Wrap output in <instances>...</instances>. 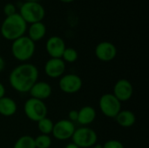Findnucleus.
Segmentation results:
<instances>
[{
  "mask_svg": "<svg viewBox=\"0 0 149 148\" xmlns=\"http://www.w3.org/2000/svg\"><path fill=\"white\" fill-rule=\"evenodd\" d=\"M39 72L36 65L30 63H22L11 70L9 75V83L13 90L20 93L29 92L31 86L38 81Z\"/></svg>",
  "mask_w": 149,
  "mask_h": 148,
  "instance_id": "obj_1",
  "label": "nucleus"
},
{
  "mask_svg": "<svg viewBox=\"0 0 149 148\" xmlns=\"http://www.w3.org/2000/svg\"><path fill=\"white\" fill-rule=\"evenodd\" d=\"M27 27L26 22L17 12L3 19L0 27V33L4 39L12 42L22 36H24Z\"/></svg>",
  "mask_w": 149,
  "mask_h": 148,
  "instance_id": "obj_2",
  "label": "nucleus"
},
{
  "mask_svg": "<svg viewBox=\"0 0 149 148\" xmlns=\"http://www.w3.org/2000/svg\"><path fill=\"white\" fill-rule=\"evenodd\" d=\"M10 50L11 54L16 60L22 63H27L35 53L36 44L31 39L24 35L12 41Z\"/></svg>",
  "mask_w": 149,
  "mask_h": 148,
  "instance_id": "obj_3",
  "label": "nucleus"
},
{
  "mask_svg": "<svg viewBox=\"0 0 149 148\" xmlns=\"http://www.w3.org/2000/svg\"><path fill=\"white\" fill-rule=\"evenodd\" d=\"M18 14L26 22L27 24H31L42 22L45 17V10L44 6L38 2L25 1L21 4Z\"/></svg>",
  "mask_w": 149,
  "mask_h": 148,
  "instance_id": "obj_4",
  "label": "nucleus"
},
{
  "mask_svg": "<svg viewBox=\"0 0 149 148\" xmlns=\"http://www.w3.org/2000/svg\"><path fill=\"white\" fill-rule=\"evenodd\" d=\"M24 113L28 120L37 123L40 120L47 117L48 108L45 101L30 98L24 102Z\"/></svg>",
  "mask_w": 149,
  "mask_h": 148,
  "instance_id": "obj_5",
  "label": "nucleus"
},
{
  "mask_svg": "<svg viewBox=\"0 0 149 148\" xmlns=\"http://www.w3.org/2000/svg\"><path fill=\"white\" fill-rule=\"evenodd\" d=\"M71 140L79 148H90L97 144L98 134L91 127L80 126L75 129Z\"/></svg>",
  "mask_w": 149,
  "mask_h": 148,
  "instance_id": "obj_6",
  "label": "nucleus"
},
{
  "mask_svg": "<svg viewBox=\"0 0 149 148\" xmlns=\"http://www.w3.org/2000/svg\"><path fill=\"white\" fill-rule=\"evenodd\" d=\"M99 107L104 116L114 119L121 111V102L113 93H105L99 100Z\"/></svg>",
  "mask_w": 149,
  "mask_h": 148,
  "instance_id": "obj_7",
  "label": "nucleus"
},
{
  "mask_svg": "<svg viewBox=\"0 0 149 148\" xmlns=\"http://www.w3.org/2000/svg\"><path fill=\"white\" fill-rule=\"evenodd\" d=\"M59 89L66 94H74L79 92L82 86L83 81L82 79L74 73L64 74L61 78H59L58 81Z\"/></svg>",
  "mask_w": 149,
  "mask_h": 148,
  "instance_id": "obj_8",
  "label": "nucleus"
},
{
  "mask_svg": "<svg viewBox=\"0 0 149 148\" xmlns=\"http://www.w3.org/2000/svg\"><path fill=\"white\" fill-rule=\"evenodd\" d=\"M76 127L74 123L68 120H60L54 123L52 134L58 140H67L72 139Z\"/></svg>",
  "mask_w": 149,
  "mask_h": 148,
  "instance_id": "obj_9",
  "label": "nucleus"
},
{
  "mask_svg": "<svg viewBox=\"0 0 149 148\" xmlns=\"http://www.w3.org/2000/svg\"><path fill=\"white\" fill-rule=\"evenodd\" d=\"M113 94L120 102H127L133 97L134 86L128 79H119L113 86Z\"/></svg>",
  "mask_w": 149,
  "mask_h": 148,
  "instance_id": "obj_10",
  "label": "nucleus"
},
{
  "mask_svg": "<svg viewBox=\"0 0 149 148\" xmlns=\"http://www.w3.org/2000/svg\"><path fill=\"white\" fill-rule=\"evenodd\" d=\"M66 64L62 58H50L45 64L44 70L47 77L51 79L61 78L65 72Z\"/></svg>",
  "mask_w": 149,
  "mask_h": 148,
  "instance_id": "obj_11",
  "label": "nucleus"
},
{
  "mask_svg": "<svg viewBox=\"0 0 149 148\" xmlns=\"http://www.w3.org/2000/svg\"><path fill=\"white\" fill-rule=\"evenodd\" d=\"M95 56L102 62H110L117 56L116 46L108 41H102L95 47Z\"/></svg>",
  "mask_w": 149,
  "mask_h": 148,
  "instance_id": "obj_12",
  "label": "nucleus"
},
{
  "mask_svg": "<svg viewBox=\"0 0 149 148\" xmlns=\"http://www.w3.org/2000/svg\"><path fill=\"white\" fill-rule=\"evenodd\" d=\"M65 48L66 46L64 39L58 36L50 37L45 43V50L50 58H61Z\"/></svg>",
  "mask_w": 149,
  "mask_h": 148,
  "instance_id": "obj_13",
  "label": "nucleus"
},
{
  "mask_svg": "<svg viewBox=\"0 0 149 148\" xmlns=\"http://www.w3.org/2000/svg\"><path fill=\"white\" fill-rule=\"evenodd\" d=\"M52 93V88L51 85L45 81H37L29 91L31 98L37 99L42 101L49 99Z\"/></svg>",
  "mask_w": 149,
  "mask_h": 148,
  "instance_id": "obj_14",
  "label": "nucleus"
},
{
  "mask_svg": "<svg viewBox=\"0 0 149 148\" xmlns=\"http://www.w3.org/2000/svg\"><path fill=\"white\" fill-rule=\"evenodd\" d=\"M97 117L96 110L91 106H85L78 110L77 123L80 126H86L92 124Z\"/></svg>",
  "mask_w": 149,
  "mask_h": 148,
  "instance_id": "obj_15",
  "label": "nucleus"
},
{
  "mask_svg": "<svg viewBox=\"0 0 149 148\" xmlns=\"http://www.w3.org/2000/svg\"><path fill=\"white\" fill-rule=\"evenodd\" d=\"M26 31L28 33L27 37L36 43L45 38L46 34V26L43 22L31 24L30 26L27 27Z\"/></svg>",
  "mask_w": 149,
  "mask_h": 148,
  "instance_id": "obj_16",
  "label": "nucleus"
},
{
  "mask_svg": "<svg viewBox=\"0 0 149 148\" xmlns=\"http://www.w3.org/2000/svg\"><path fill=\"white\" fill-rule=\"evenodd\" d=\"M17 111V105L12 98L4 96L0 99V115L3 117H11Z\"/></svg>",
  "mask_w": 149,
  "mask_h": 148,
  "instance_id": "obj_17",
  "label": "nucleus"
},
{
  "mask_svg": "<svg viewBox=\"0 0 149 148\" xmlns=\"http://www.w3.org/2000/svg\"><path fill=\"white\" fill-rule=\"evenodd\" d=\"M117 124L123 128L132 127L136 122L135 114L130 110H121L114 118Z\"/></svg>",
  "mask_w": 149,
  "mask_h": 148,
  "instance_id": "obj_18",
  "label": "nucleus"
},
{
  "mask_svg": "<svg viewBox=\"0 0 149 148\" xmlns=\"http://www.w3.org/2000/svg\"><path fill=\"white\" fill-rule=\"evenodd\" d=\"M37 124H38V129L40 132V134H45V135L52 134L54 123L52 122L51 119H49L48 117H45L40 120L39 121H38Z\"/></svg>",
  "mask_w": 149,
  "mask_h": 148,
  "instance_id": "obj_19",
  "label": "nucleus"
},
{
  "mask_svg": "<svg viewBox=\"0 0 149 148\" xmlns=\"http://www.w3.org/2000/svg\"><path fill=\"white\" fill-rule=\"evenodd\" d=\"M13 148H36L34 138L30 135H23L16 140Z\"/></svg>",
  "mask_w": 149,
  "mask_h": 148,
  "instance_id": "obj_20",
  "label": "nucleus"
},
{
  "mask_svg": "<svg viewBox=\"0 0 149 148\" xmlns=\"http://www.w3.org/2000/svg\"><path fill=\"white\" fill-rule=\"evenodd\" d=\"M79 58V54H78V51L74 49V48H72V47H66L62 54V57L61 58L63 59V61L66 64V63H74L77 61Z\"/></svg>",
  "mask_w": 149,
  "mask_h": 148,
  "instance_id": "obj_21",
  "label": "nucleus"
},
{
  "mask_svg": "<svg viewBox=\"0 0 149 148\" xmlns=\"http://www.w3.org/2000/svg\"><path fill=\"white\" fill-rule=\"evenodd\" d=\"M35 147L36 148H50L52 147V140L50 135L39 134L34 138Z\"/></svg>",
  "mask_w": 149,
  "mask_h": 148,
  "instance_id": "obj_22",
  "label": "nucleus"
},
{
  "mask_svg": "<svg viewBox=\"0 0 149 148\" xmlns=\"http://www.w3.org/2000/svg\"><path fill=\"white\" fill-rule=\"evenodd\" d=\"M102 148H125L124 145L118 140H109L104 143Z\"/></svg>",
  "mask_w": 149,
  "mask_h": 148,
  "instance_id": "obj_23",
  "label": "nucleus"
},
{
  "mask_svg": "<svg viewBox=\"0 0 149 148\" xmlns=\"http://www.w3.org/2000/svg\"><path fill=\"white\" fill-rule=\"evenodd\" d=\"M3 13L6 17L8 16H11L15 13H17V8L15 6L14 3H6L3 8Z\"/></svg>",
  "mask_w": 149,
  "mask_h": 148,
  "instance_id": "obj_24",
  "label": "nucleus"
},
{
  "mask_svg": "<svg viewBox=\"0 0 149 148\" xmlns=\"http://www.w3.org/2000/svg\"><path fill=\"white\" fill-rule=\"evenodd\" d=\"M78 120V110H71L68 113V120L72 123L77 122Z\"/></svg>",
  "mask_w": 149,
  "mask_h": 148,
  "instance_id": "obj_25",
  "label": "nucleus"
},
{
  "mask_svg": "<svg viewBox=\"0 0 149 148\" xmlns=\"http://www.w3.org/2000/svg\"><path fill=\"white\" fill-rule=\"evenodd\" d=\"M5 92H6L5 86L0 82V99L5 96Z\"/></svg>",
  "mask_w": 149,
  "mask_h": 148,
  "instance_id": "obj_26",
  "label": "nucleus"
},
{
  "mask_svg": "<svg viewBox=\"0 0 149 148\" xmlns=\"http://www.w3.org/2000/svg\"><path fill=\"white\" fill-rule=\"evenodd\" d=\"M5 68V61L3 58V57L0 56V72H2Z\"/></svg>",
  "mask_w": 149,
  "mask_h": 148,
  "instance_id": "obj_27",
  "label": "nucleus"
},
{
  "mask_svg": "<svg viewBox=\"0 0 149 148\" xmlns=\"http://www.w3.org/2000/svg\"><path fill=\"white\" fill-rule=\"evenodd\" d=\"M65 148H79L77 145H75L73 142H71V143H68L67 145H65Z\"/></svg>",
  "mask_w": 149,
  "mask_h": 148,
  "instance_id": "obj_28",
  "label": "nucleus"
},
{
  "mask_svg": "<svg viewBox=\"0 0 149 148\" xmlns=\"http://www.w3.org/2000/svg\"><path fill=\"white\" fill-rule=\"evenodd\" d=\"M60 2H62V3H72V2H73V1H75V0H59Z\"/></svg>",
  "mask_w": 149,
  "mask_h": 148,
  "instance_id": "obj_29",
  "label": "nucleus"
},
{
  "mask_svg": "<svg viewBox=\"0 0 149 148\" xmlns=\"http://www.w3.org/2000/svg\"><path fill=\"white\" fill-rule=\"evenodd\" d=\"M90 148H102V146H100V145H95V146H93V147H92Z\"/></svg>",
  "mask_w": 149,
  "mask_h": 148,
  "instance_id": "obj_30",
  "label": "nucleus"
},
{
  "mask_svg": "<svg viewBox=\"0 0 149 148\" xmlns=\"http://www.w3.org/2000/svg\"><path fill=\"white\" fill-rule=\"evenodd\" d=\"M28 2H38V0H26Z\"/></svg>",
  "mask_w": 149,
  "mask_h": 148,
  "instance_id": "obj_31",
  "label": "nucleus"
}]
</instances>
